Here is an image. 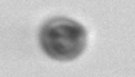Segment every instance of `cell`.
Here are the masks:
<instances>
[{"label":"cell","mask_w":135,"mask_h":77,"mask_svg":"<svg viewBox=\"0 0 135 77\" xmlns=\"http://www.w3.org/2000/svg\"><path fill=\"white\" fill-rule=\"evenodd\" d=\"M40 46L46 56L55 60H72L86 48V29L81 23L65 17L48 20L40 29Z\"/></svg>","instance_id":"6da1fadb"}]
</instances>
